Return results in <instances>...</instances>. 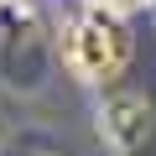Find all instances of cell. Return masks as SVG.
<instances>
[{
	"label": "cell",
	"mask_w": 156,
	"mask_h": 156,
	"mask_svg": "<svg viewBox=\"0 0 156 156\" xmlns=\"http://www.w3.org/2000/svg\"><path fill=\"white\" fill-rule=\"evenodd\" d=\"M68 62L89 78V83H109V78L125 73L130 62V31L115 11H83L68 26Z\"/></svg>",
	"instance_id": "obj_1"
},
{
	"label": "cell",
	"mask_w": 156,
	"mask_h": 156,
	"mask_svg": "<svg viewBox=\"0 0 156 156\" xmlns=\"http://www.w3.org/2000/svg\"><path fill=\"white\" fill-rule=\"evenodd\" d=\"M146 120H151V99L146 94H115L109 99V130L120 135V146H140V135H146Z\"/></svg>",
	"instance_id": "obj_2"
},
{
	"label": "cell",
	"mask_w": 156,
	"mask_h": 156,
	"mask_svg": "<svg viewBox=\"0 0 156 156\" xmlns=\"http://www.w3.org/2000/svg\"><path fill=\"white\" fill-rule=\"evenodd\" d=\"M89 5H99V11H125V5H140V0H89Z\"/></svg>",
	"instance_id": "obj_3"
}]
</instances>
